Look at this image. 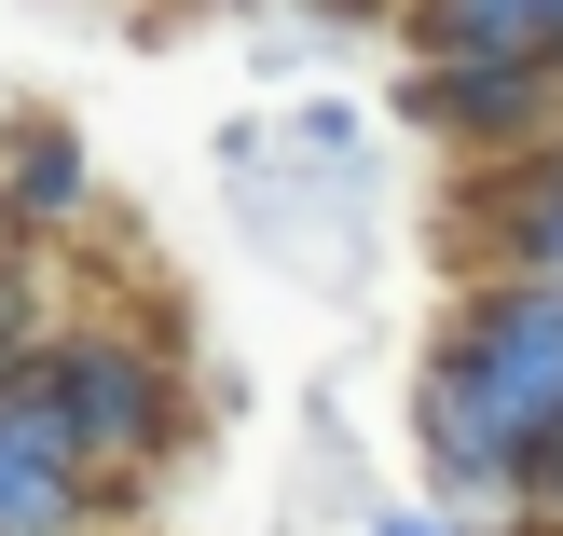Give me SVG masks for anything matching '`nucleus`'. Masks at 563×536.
Returning <instances> with one entry per match:
<instances>
[{"mask_svg": "<svg viewBox=\"0 0 563 536\" xmlns=\"http://www.w3.org/2000/svg\"><path fill=\"white\" fill-rule=\"evenodd\" d=\"M563 69H522V55H412V110H427L440 138H495V152H537Z\"/></svg>", "mask_w": 563, "mask_h": 536, "instance_id": "nucleus-4", "label": "nucleus"}, {"mask_svg": "<svg viewBox=\"0 0 563 536\" xmlns=\"http://www.w3.org/2000/svg\"><path fill=\"white\" fill-rule=\"evenodd\" d=\"M0 220L14 234H69L82 220V138L69 124H42V110L0 124Z\"/></svg>", "mask_w": 563, "mask_h": 536, "instance_id": "nucleus-6", "label": "nucleus"}, {"mask_svg": "<svg viewBox=\"0 0 563 536\" xmlns=\"http://www.w3.org/2000/svg\"><path fill=\"white\" fill-rule=\"evenodd\" d=\"M412 55H522V69H563V0H412Z\"/></svg>", "mask_w": 563, "mask_h": 536, "instance_id": "nucleus-5", "label": "nucleus"}, {"mask_svg": "<svg viewBox=\"0 0 563 536\" xmlns=\"http://www.w3.org/2000/svg\"><path fill=\"white\" fill-rule=\"evenodd\" d=\"M537 536H563V440L537 455Z\"/></svg>", "mask_w": 563, "mask_h": 536, "instance_id": "nucleus-9", "label": "nucleus"}, {"mask_svg": "<svg viewBox=\"0 0 563 536\" xmlns=\"http://www.w3.org/2000/svg\"><path fill=\"white\" fill-rule=\"evenodd\" d=\"M42 372H55V400H69L82 455H97L110 482H124V468H152L165 440H179V372H165L137 330H55Z\"/></svg>", "mask_w": 563, "mask_h": 536, "instance_id": "nucleus-3", "label": "nucleus"}, {"mask_svg": "<svg viewBox=\"0 0 563 536\" xmlns=\"http://www.w3.org/2000/svg\"><path fill=\"white\" fill-rule=\"evenodd\" d=\"M372 536H454V523H440V510H385Z\"/></svg>", "mask_w": 563, "mask_h": 536, "instance_id": "nucleus-10", "label": "nucleus"}, {"mask_svg": "<svg viewBox=\"0 0 563 536\" xmlns=\"http://www.w3.org/2000/svg\"><path fill=\"white\" fill-rule=\"evenodd\" d=\"M509 275L563 289V138H537V152L509 165Z\"/></svg>", "mask_w": 563, "mask_h": 536, "instance_id": "nucleus-7", "label": "nucleus"}, {"mask_svg": "<svg viewBox=\"0 0 563 536\" xmlns=\"http://www.w3.org/2000/svg\"><path fill=\"white\" fill-rule=\"evenodd\" d=\"M563 440V289L482 275L440 317L412 385V455L440 482V523H537V455Z\"/></svg>", "mask_w": 563, "mask_h": 536, "instance_id": "nucleus-1", "label": "nucleus"}, {"mask_svg": "<svg viewBox=\"0 0 563 536\" xmlns=\"http://www.w3.org/2000/svg\"><path fill=\"white\" fill-rule=\"evenodd\" d=\"M110 510H124V482L82 455L55 372H42V358L0 372V536H97Z\"/></svg>", "mask_w": 563, "mask_h": 536, "instance_id": "nucleus-2", "label": "nucleus"}, {"mask_svg": "<svg viewBox=\"0 0 563 536\" xmlns=\"http://www.w3.org/2000/svg\"><path fill=\"white\" fill-rule=\"evenodd\" d=\"M42 358V289H27V262H0V372H27Z\"/></svg>", "mask_w": 563, "mask_h": 536, "instance_id": "nucleus-8", "label": "nucleus"}]
</instances>
